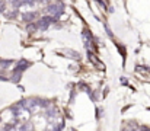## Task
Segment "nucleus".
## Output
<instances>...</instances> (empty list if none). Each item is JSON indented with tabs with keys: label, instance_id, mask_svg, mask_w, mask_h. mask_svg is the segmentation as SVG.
<instances>
[{
	"label": "nucleus",
	"instance_id": "nucleus-3",
	"mask_svg": "<svg viewBox=\"0 0 150 131\" xmlns=\"http://www.w3.org/2000/svg\"><path fill=\"white\" fill-rule=\"evenodd\" d=\"M5 10V3H0V12Z\"/></svg>",
	"mask_w": 150,
	"mask_h": 131
},
{
	"label": "nucleus",
	"instance_id": "nucleus-1",
	"mask_svg": "<svg viewBox=\"0 0 150 131\" xmlns=\"http://www.w3.org/2000/svg\"><path fill=\"white\" fill-rule=\"evenodd\" d=\"M47 12H48L51 16H54V18L60 16V15L63 13V3H57V5L48 6V7H47Z\"/></svg>",
	"mask_w": 150,
	"mask_h": 131
},
{
	"label": "nucleus",
	"instance_id": "nucleus-2",
	"mask_svg": "<svg viewBox=\"0 0 150 131\" xmlns=\"http://www.w3.org/2000/svg\"><path fill=\"white\" fill-rule=\"evenodd\" d=\"M34 18H35V13H25L24 15V19L25 20H32Z\"/></svg>",
	"mask_w": 150,
	"mask_h": 131
}]
</instances>
